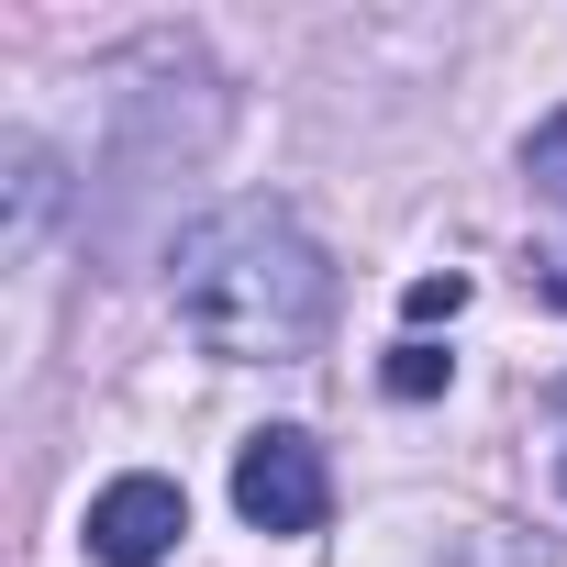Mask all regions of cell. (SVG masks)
I'll list each match as a JSON object with an SVG mask.
<instances>
[{
  "label": "cell",
  "mask_w": 567,
  "mask_h": 567,
  "mask_svg": "<svg viewBox=\"0 0 567 567\" xmlns=\"http://www.w3.org/2000/svg\"><path fill=\"white\" fill-rule=\"evenodd\" d=\"M178 534H189V489L156 478V467H134V478H112V489L90 501V556H101V567H156Z\"/></svg>",
  "instance_id": "3957f363"
},
{
  "label": "cell",
  "mask_w": 567,
  "mask_h": 567,
  "mask_svg": "<svg viewBox=\"0 0 567 567\" xmlns=\"http://www.w3.org/2000/svg\"><path fill=\"white\" fill-rule=\"evenodd\" d=\"M178 334L223 368H290L334 323V256L278 212V200H223L178 234L167 256Z\"/></svg>",
  "instance_id": "6da1fadb"
},
{
  "label": "cell",
  "mask_w": 567,
  "mask_h": 567,
  "mask_svg": "<svg viewBox=\"0 0 567 567\" xmlns=\"http://www.w3.org/2000/svg\"><path fill=\"white\" fill-rule=\"evenodd\" d=\"M523 167H534L545 189H567V112H545V123H534V145H523Z\"/></svg>",
  "instance_id": "8992f818"
},
{
  "label": "cell",
  "mask_w": 567,
  "mask_h": 567,
  "mask_svg": "<svg viewBox=\"0 0 567 567\" xmlns=\"http://www.w3.org/2000/svg\"><path fill=\"white\" fill-rule=\"evenodd\" d=\"M390 390H401V401H434V390H445V357H434V346H401V357H390Z\"/></svg>",
  "instance_id": "5b68a950"
},
{
  "label": "cell",
  "mask_w": 567,
  "mask_h": 567,
  "mask_svg": "<svg viewBox=\"0 0 567 567\" xmlns=\"http://www.w3.org/2000/svg\"><path fill=\"white\" fill-rule=\"evenodd\" d=\"M234 512H245L256 534H323V512H334L323 445H312L301 423H267V434H245V456H234Z\"/></svg>",
  "instance_id": "7a4b0ae2"
},
{
  "label": "cell",
  "mask_w": 567,
  "mask_h": 567,
  "mask_svg": "<svg viewBox=\"0 0 567 567\" xmlns=\"http://www.w3.org/2000/svg\"><path fill=\"white\" fill-rule=\"evenodd\" d=\"M401 312H412V323H445V312H467V278H456V267L412 278V290H401Z\"/></svg>",
  "instance_id": "277c9868"
}]
</instances>
